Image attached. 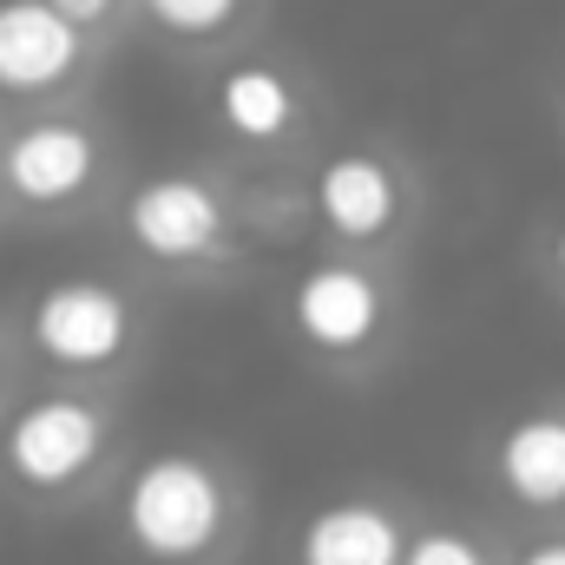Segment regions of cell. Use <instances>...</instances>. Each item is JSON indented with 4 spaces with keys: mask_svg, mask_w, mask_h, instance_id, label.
Listing matches in <instances>:
<instances>
[{
    "mask_svg": "<svg viewBox=\"0 0 565 565\" xmlns=\"http://www.w3.org/2000/svg\"><path fill=\"white\" fill-rule=\"evenodd\" d=\"M402 565H507V546H493L467 520H415Z\"/></svg>",
    "mask_w": 565,
    "mask_h": 565,
    "instance_id": "obj_13",
    "label": "cell"
},
{
    "mask_svg": "<svg viewBox=\"0 0 565 565\" xmlns=\"http://www.w3.org/2000/svg\"><path fill=\"white\" fill-rule=\"evenodd\" d=\"M139 342H145L139 296L113 277L73 270V277H53L26 296V349L53 375L106 382V375L132 369Z\"/></svg>",
    "mask_w": 565,
    "mask_h": 565,
    "instance_id": "obj_6",
    "label": "cell"
},
{
    "mask_svg": "<svg viewBox=\"0 0 565 565\" xmlns=\"http://www.w3.org/2000/svg\"><path fill=\"white\" fill-rule=\"evenodd\" d=\"M507 565H565V526H540L520 546H507Z\"/></svg>",
    "mask_w": 565,
    "mask_h": 565,
    "instance_id": "obj_15",
    "label": "cell"
},
{
    "mask_svg": "<svg viewBox=\"0 0 565 565\" xmlns=\"http://www.w3.org/2000/svg\"><path fill=\"white\" fill-rule=\"evenodd\" d=\"M106 184V132L79 113H33L0 139V198L33 217H60L93 204Z\"/></svg>",
    "mask_w": 565,
    "mask_h": 565,
    "instance_id": "obj_8",
    "label": "cell"
},
{
    "mask_svg": "<svg viewBox=\"0 0 565 565\" xmlns=\"http://www.w3.org/2000/svg\"><path fill=\"white\" fill-rule=\"evenodd\" d=\"M204 106H211L217 139L250 151V158H289L296 145L316 132L309 79L289 60L257 53V46H237V53L217 60L211 86H204Z\"/></svg>",
    "mask_w": 565,
    "mask_h": 565,
    "instance_id": "obj_7",
    "label": "cell"
},
{
    "mask_svg": "<svg viewBox=\"0 0 565 565\" xmlns=\"http://www.w3.org/2000/svg\"><path fill=\"white\" fill-rule=\"evenodd\" d=\"M415 533V513L375 487L329 493L296 520L289 565H402Z\"/></svg>",
    "mask_w": 565,
    "mask_h": 565,
    "instance_id": "obj_10",
    "label": "cell"
},
{
    "mask_svg": "<svg viewBox=\"0 0 565 565\" xmlns=\"http://www.w3.org/2000/svg\"><path fill=\"white\" fill-rule=\"evenodd\" d=\"M302 211L316 217V231L329 237V250H349V257H388L415 211H422V184L408 171L402 151L388 145H335L309 164L302 178Z\"/></svg>",
    "mask_w": 565,
    "mask_h": 565,
    "instance_id": "obj_5",
    "label": "cell"
},
{
    "mask_svg": "<svg viewBox=\"0 0 565 565\" xmlns=\"http://www.w3.org/2000/svg\"><path fill=\"white\" fill-rule=\"evenodd\" d=\"M244 520V480L211 447H151L113 500L119 546L139 565H231Z\"/></svg>",
    "mask_w": 565,
    "mask_h": 565,
    "instance_id": "obj_1",
    "label": "cell"
},
{
    "mask_svg": "<svg viewBox=\"0 0 565 565\" xmlns=\"http://www.w3.org/2000/svg\"><path fill=\"white\" fill-rule=\"evenodd\" d=\"M0 388H7V335H0Z\"/></svg>",
    "mask_w": 565,
    "mask_h": 565,
    "instance_id": "obj_17",
    "label": "cell"
},
{
    "mask_svg": "<svg viewBox=\"0 0 565 565\" xmlns=\"http://www.w3.org/2000/svg\"><path fill=\"white\" fill-rule=\"evenodd\" d=\"M93 33H79L46 0H0V99L46 106L73 93L93 66Z\"/></svg>",
    "mask_w": 565,
    "mask_h": 565,
    "instance_id": "obj_9",
    "label": "cell"
},
{
    "mask_svg": "<svg viewBox=\"0 0 565 565\" xmlns=\"http://www.w3.org/2000/svg\"><path fill=\"white\" fill-rule=\"evenodd\" d=\"M119 231L145 264L178 270V277H204L244 250V198L217 171L171 164V171H151L126 191Z\"/></svg>",
    "mask_w": 565,
    "mask_h": 565,
    "instance_id": "obj_3",
    "label": "cell"
},
{
    "mask_svg": "<svg viewBox=\"0 0 565 565\" xmlns=\"http://www.w3.org/2000/svg\"><path fill=\"white\" fill-rule=\"evenodd\" d=\"M119 454V415L93 388H46L0 427V467L26 500H79Z\"/></svg>",
    "mask_w": 565,
    "mask_h": 565,
    "instance_id": "obj_4",
    "label": "cell"
},
{
    "mask_svg": "<svg viewBox=\"0 0 565 565\" xmlns=\"http://www.w3.org/2000/svg\"><path fill=\"white\" fill-rule=\"evenodd\" d=\"M282 322L296 349L329 375H369L402 329V296L375 257L322 250L282 289Z\"/></svg>",
    "mask_w": 565,
    "mask_h": 565,
    "instance_id": "obj_2",
    "label": "cell"
},
{
    "mask_svg": "<svg viewBox=\"0 0 565 565\" xmlns=\"http://www.w3.org/2000/svg\"><path fill=\"white\" fill-rule=\"evenodd\" d=\"M257 7H264V0H139L145 26H151L158 40H171V46H191V53L237 40V33L257 20Z\"/></svg>",
    "mask_w": 565,
    "mask_h": 565,
    "instance_id": "obj_12",
    "label": "cell"
},
{
    "mask_svg": "<svg viewBox=\"0 0 565 565\" xmlns=\"http://www.w3.org/2000/svg\"><path fill=\"white\" fill-rule=\"evenodd\" d=\"M46 7H53V13H66L79 33H93V40H99V33H113L139 0H46Z\"/></svg>",
    "mask_w": 565,
    "mask_h": 565,
    "instance_id": "obj_14",
    "label": "cell"
},
{
    "mask_svg": "<svg viewBox=\"0 0 565 565\" xmlns=\"http://www.w3.org/2000/svg\"><path fill=\"white\" fill-rule=\"evenodd\" d=\"M540 257H546V277H553V289L565 296V217L546 231V250H540Z\"/></svg>",
    "mask_w": 565,
    "mask_h": 565,
    "instance_id": "obj_16",
    "label": "cell"
},
{
    "mask_svg": "<svg viewBox=\"0 0 565 565\" xmlns=\"http://www.w3.org/2000/svg\"><path fill=\"white\" fill-rule=\"evenodd\" d=\"M487 473L500 500L533 520V526H565V402L520 408L513 422L493 434Z\"/></svg>",
    "mask_w": 565,
    "mask_h": 565,
    "instance_id": "obj_11",
    "label": "cell"
}]
</instances>
